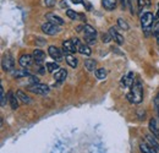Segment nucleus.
<instances>
[{"label":"nucleus","mask_w":159,"mask_h":153,"mask_svg":"<svg viewBox=\"0 0 159 153\" xmlns=\"http://www.w3.org/2000/svg\"><path fill=\"white\" fill-rule=\"evenodd\" d=\"M156 19H159V4H158V11H157V15H156Z\"/></svg>","instance_id":"nucleus-36"},{"label":"nucleus","mask_w":159,"mask_h":153,"mask_svg":"<svg viewBox=\"0 0 159 153\" xmlns=\"http://www.w3.org/2000/svg\"><path fill=\"white\" fill-rule=\"evenodd\" d=\"M153 36L157 38V43H158V45H159V21L156 23V26H154V28H153Z\"/></svg>","instance_id":"nucleus-30"},{"label":"nucleus","mask_w":159,"mask_h":153,"mask_svg":"<svg viewBox=\"0 0 159 153\" xmlns=\"http://www.w3.org/2000/svg\"><path fill=\"white\" fill-rule=\"evenodd\" d=\"M47 70L52 74H55L57 71H59L60 67L57 63H47Z\"/></svg>","instance_id":"nucleus-23"},{"label":"nucleus","mask_w":159,"mask_h":153,"mask_svg":"<svg viewBox=\"0 0 159 153\" xmlns=\"http://www.w3.org/2000/svg\"><path fill=\"white\" fill-rule=\"evenodd\" d=\"M17 97H19V99H20L22 103H25V104H28V103H31V99H30V97L27 96V95H25L22 91H17Z\"/></svg>","instance_id":"nucleus-24"},{"label":"nucleus","mask_w":159,"mask_h":153,"mask_svg":"<svg viewBox=\"0 0 159 153\" xmlns=\"http://www.w3.org/2000/svg\"><path fill=\"white\" fill-rule=\"evenodd\" d=\"M66 63L71 66V67H76L77 66V64H79V61H77V59L74 57L72 54H66Z\"/></svg>","instance_id":"nucleus-22"},{"label":"nucleus","mask_w":159,"mask_h":153,"mask_svg":"<svg viewBox=\"0 0 159 153\" xmlns=\"http://www.w3.org/2000/svg\"><path fill=\"white\" fill-rule=\"evenodd\" d=\"M102 5L105 10L113 11L116 7V0H102Z\"/></svg>","instance_id":"nucleus-16"},{"label":"nucleus","mask_w":159,"mask_h":153,"mask_svg":"<svg viewBox=\"0 0 159 153\" xmlns=\"http://www.w3.org/2000/svg\"><path fill=\"white\" fill-rule=\"evenodd\" d=\"M33 58H34L36 64H42L44 61V59H45V54L40 49H34L33 50Z\"/></svg>","instance_id":"nucleus-15"},{"label":"nucleus","mask_w":159,"mask_h":153,"mask_svg":"<svg viewBox=\"0 0 159 153\" xmlns=\"http://www.w3.org/2000/svg\"><path fill=\"white\" fill-rule=\"evenodd\" d=\"M118 25H119L120 28H121V30H124V31H127V30L130 28L129 23H127L126 21H124L122 19H118Z\"/></svg>","instance_id":"nucleus-29"},{"label":"nucleus","mask_w":159,"mask_h":153,"mask_svg":"<svg viewBox=\"0 0 159 153\" xmlns=\"http://www.w3.org/2000/svg\"><path fill=\"white\" fill-rule=\"evenodd\" d=\"M0 95H1V107H4L6 102H5V92H4V88L2 87L0 88Z\"/></svg>","instance_id":"nucleus-32"},{"label":"nucleus","mask_w":159,"mask_h":153,"mask_svg":"<svg viewBox=\"0 0 159 153\" xmlns=\"http://www.w3.org/2000/svg\"><path fill=\"white\" fill-rule=\"evenodd\" d=\"M153 20H154V16H153L152 12H144V14L141 16V26H142V30H143L146 37L149 36V31L152 30Z\"/></svg>","instance_id":"nucleus-2"},{"label":"nucleus","mask_w":159,"mask_h":153,"mask_svg":"<svg viewBox=\"0 0 159 153\" xmlns=\"http://www.w3.org/2000/svg\"><path fill=\"white\" fill-rule=\"evenodd\" d=\"M139 150H141L142 153H158V151L156 148H153L148 143H143V142L139 145Z\"/></svg>","instance_id":"nucleus-19"},{"label":"nucleus","mask_w":159,"mask_h":153,"mask_svg":"<svg viewBox=\"0 0 159 153\" xmlns=\"http://www.w3.org/2000/svg\"><path fill=\"white\" fill-rule=\"evenodd\" d=\"M33 60H34V58L32 57V55H30V54H23V55H21L20 59H19V64H20L22 67H30V66L32 65Z\"/></svg>","instance_id":"nucleus-11"},{"label":"nucleus","mask_w":159,"mask_h":153,"mask_svg":"<svg viewBox=\"0 0 159 153\" xmlns=\"http://www.w3.org/2000/svg\"><path fill=\"white\" fill-rule=\"evenodd\" d=\"M96 37H97V31L92 26L84 25V42L88 45H92L96 43Z\"/></svg>","instance_id":"nucleus-3"},{"label":"nucleus","mask_w":159,"mask_h":153,"mask_svg":"<svg viewBox=\"0 0 159 153\" xmlns=\"http://www.w3.org/2000/svg\"><path fill=\"white\" fill-rule=\"evenodd\" d=\"M149 130H151V132L153 134L154 137H157L159 138V123L157 119H151L149 120Z\"/></svg>","instance_id":"nucleus-13"},{"label":"nucleus","mask_w":159,"mask_h":153,"mask_svg":"<svg viewBox=\"0 0 159 153\" xmlns=\"http://www.w3.org/2000/svg\"><path fill=\"white\" fill-rule=\"evenodd\" d=\"M48 53H49L50 57L53 58L54 60H57V61H61L62 60V52L60 50L59 48H57L55 45H50L48 48Z\"/></svg>","instance_id":"nucleus-9"},{"label":"nucleus","mask_w":159,"mask_h":153,"mask_svg":"<svg viewBox=\"0 0 159 153\" xmlns=\"http://www.w3.org/2000/svg\"><path fill=\"white\" fill-rule=\"evenodd\" d=\"M42 31L45 35H48V36H54V35H57L59 32L60 30L57 25H54V23H52V22L48 21V22H45V23L42 25Z\"/></svg>","instance_id":"nucleus-5"},{"label":"nucleus","mask_w":159,"mask_h":153,"mask_svg":"<svg viewBox=\"0 0 159 153\" xmlns=\"http://www.w3.org/2000/svg\"><path fill=\"white\" fill-rule=\"evenodd\" d=\"M96 76H97V78H99V80H104L107 77V70L104 67H100L98 70H96Z\"/></svg>","instance_id":"nucleus-26"},{"label":"nucleus","mask_w":159,"mask_h":153,"mask_svg":"<svg viewBox=\"0 0 159 153\" xmlns=\"http://www.w3.org/2000/svg\"><path fill=\"white\" fill-rule=\"evenodd\" d=\"M151 0H137V5H139V10H143V9H147L148 6H151Z\"/></svg>","instance_id":"nucleus-25"},{"label":"nucleus","mask_w":159,"mask_h":153,"mask_svg":"<svg viewBox=\"0 0 159 153\" xmlns=\"http://www.w3.org/2000/svg\"><path fill=\"white\" fill-rule=\"evenodd\" d=\"M109 33H110V36H111V38L114 39L119 45L121 44H124V37L120 35L119 32L115 30V27H110L109 28Z\"/></svg>","instance_id":"nucleus-14"},{"label":"nucleus","mask_w":159,"mask_h":153,"mask_svg":"<svg viewBox=\"0 0 159 153\" xmlns=\"http://www.w3.org/2000/svg\"><path fill=\"white\" fill-rule=\"evenodd\" d=\"M12 75H14V77H16V78H21V77L30 76V72L26 71V70H19V71H15Z\"/></svg>","instance_id":"nucleus-27"},{"label":"nucleus","mask_w":159,"mask_h":153,"mask_svg":"<svg viewBox=\"0 0 159 153\" xmlns=\"http://www.w3.org/2000/svg\"><path fill=\"white\" fill-rule=\"evenodd\" d=\"M71 2H74V4H82V5H86V1H83V0H71Z\"/></svg>","instance_id":"nucleus-35"},{"label":"nucleus","mask_w":159,"mask_h":153,"mask_svg":"<svg viewBox=\"0 0 159 153\" xmlns=\"http://www.w3.org/2000/svg\"><path fill=\"white\" fill-rule=\"evenodd\" d=\"M74 42H75V44L77 47V52H79L80 54H82V55H91L92 50H91L88 44H83L79 38H74Z\"/></svg>","instance_id":"nucleus-6"},{"label":"nucleus","mask_w":159,"mask_h":153,"mask_svg":"<svg viewBox=\"0 0 159 153\" xmlns=\"http://www.w3.org/2000/svg\"><path fill=\"white\" fill-rule=\"evenodd\" d=\"M14 64H15V63H14V59L10 57V55H5V57L2 58L1 66H2V70H4V71H7V72L12 71Z\"/></svg>","instance_id":"nucleus-8"},{"label":"nucleus","mask_w":159,"mask_h":153,"mask_svg":"<svg viewBox=\"0 0 159 153\" xmlns=\"http://www.w3.org/2000/svg\"><path fill=\"white\" fill-rule=\"evenodd\" d=\"M126 1H127V0H121V2H122V5H125V4H126Z\"/></svg>","instance_id":"nucleus-37"},{"label":"nucleus","mask_w":159,"mask_h":153,"mask_svg":"<svg viewBox=\"0 0 159 153\" xmlns=\"http://www.w3.org/2000/svg\"><path fill=\"white\" fill-rule=\"evenodd\" d=\"M154 105H156V108H157V112H158V115H159V95L156 97V99H154Z\"/></svg>","instance_id":"nucleus-34"},{"label":"nucleus","mask_w":159,"mask_h":153,"mask_svg":"<svg viewBox=\"0 0 159 153\" xmlns=\"http://www.w3.org/2000/svg\"><path fill=\"white\" fill-rule=\"evenodd\" d=\"M111 39H113V38H111L110 33H105V35L103 33V35H102V40H103L104 43H109V42H110Z\"/></svg>","instance_id":"nucleus-31"},{"label":"nucleus","mask_w":159,"mask_h":153,"mask_svg":"<svg viewBox=\"0 0 159 153\" xmlns=\"http://www.w3.org/2000/svg\"><path fill=\"white\" fill-rule=\"evenodd\" d=\"M66 76H67V71H66L65 69H60L59 71H57V72L54 74V78H55V81H58V82L65 81Z\"/></svg>","instance_id":"nucleus-18"},{"label":"nucleus","mask_w":159,"mask_h":153,"mask_svg":"<svg viewBox=\"0 0 159 153\" xmlns=\"http://www.w3.org/2000/svg\"><path fill=\"white\" fill-rule=\"evenodd\" d=\"M66 15H67V17H70L71 20H79L80 19V14L77 12H75L74 10H66Z\"/></svg>","instance_id":"nucleus-28"},{"label":"nucleus","mask_w":159,"mask_h":153,"mask_svg":"<svg viewBox=\"0 0 159 153\" xmlns=\"http://www.w3.org/2000/svg\"><path fill=\"white\" fill-rule=\"evenodd\" d=\"M27 90L34 95H47L49 92V87L47 85H43V83H32L27 87Z\"/></svg>","instance_id":"nucleus-4"},{"label":"nucleus","mask_w":159,"mask_h":153,"mask_svg":"<svg viewBox=\"0 0 159 153\" xmlns=\"http://www.w3.org/2000/svg\"><path fill=\"white\" fill-rule=\"evenodd\" d=\"M84 66L88 71H94V69L97 66V61L94 59H86L84 60Z\"/></svg>","instance_id":"nucleus-20"},{"label":"nucleus","mask_w":159,"mask_h":153,"mask_svg":"<svg viewBox=\"0 0 159 153\" xmlns=\"http://www.w3.org/2000/svg\"><path fill=\"white\" fill-rule=\"evenodd\" d=\"M45 19L48 20L49 22H52V23L57 25V26H61V25H64V20L61 19L60 16H58V15L53 14V12H48V14L45 15Z\"/></svg>","instance_id":"nucleus-12"},{"label":"nucleus","mask_w":159,"mask_h":153,"mask_svg":"<svg viewBox=\"0 0 159 153\" xmlns=\"http://www.w3.org/2000/svg\"><path fill=\"white\" fill-rule=\"evenodd\" d=\"M135 83V78H134V72H129L127 75L122 76L121 78V85L126 88H131L132 85Z\"/></svg>","instance_id":"nucleus-10"},{"label":"nucleus","mask_w":159,"mask_h":153,"mask_svg":"<svg viewBox=\"0 0 159 153\" xmlns=\"http://www.w3.org/2000/svg\"><path fill=\"white\" fill-rule=\"evenodd\" d=\"M62 50L66 54H75L77 52V47L74 42V39H67L62 43Z\"/></svg>","instance_id":"nucleus-7"},{"label":"nucleus","mask_w":159,"mask_h":153,"mask_svg":"<svg viewBox=\"0 0 159 153\" xmlns=\"http://www.w3.org/2000/svg\"><path fill=\"white\" fill-rule=\"evenodd\" d=\"M146 141H147V143H148L149 146H152L153 148H156L157 151H159V143L157 142V140H156L153 136H151V135H146Z\"/></svg>","instance_id":"nucleus-21"},{"label":"nucleus","mask_w":159,"mask_h":153,"mask_svg":"<svg viewBox=\"0 0 159 153\" xmlns=\"http://www.w3.org/2000/svg\"><path fill=\"white\" fill-rule=\"evenodd\" d=\"M44 5L48 7H52L55 5V0H44Z\"/></svg>","instance_id":"nucleus-33"},{"label":"nucleus","mask_w":159,"mask_h":153,"mask_svg":"<svg viewBox=\"0 0 159 153\" xmlns=\"http://www.w3.org/2000/svg\"><path fill=\"white\" fill-rule=\"evenodd\" d=\"M127 99L134 103V104H139L143 99V88L139 81H135V83L131 87V91L127 93Z\"/></svg>","instance_id":"nucleus-1"},{"label":"nucleus","mask_w":159,"mask_h":153,"mask_svg":"<svg viewBox=\"0 0 159 153\" xmlns=\"http://www.w3.org/2000/svg\"><path fill=\"white\" fill-rule=\"evenodd\" d=\"M17 95L15 96L12 92H9V103H10V105H11V108L14 109V110H16L17 108H19V102H17Z\"/></svg>","instance_id":"nucleus-17"}]
</instances>
